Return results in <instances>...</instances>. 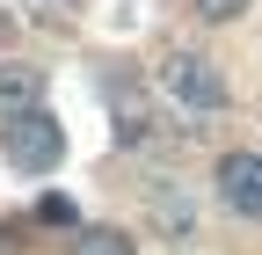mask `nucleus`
I'll list each match as a JSON object with an SVG mask.
<instances>
[{"label":"nucleus","mask_w":262,"mask_h":255,"mask_svg":"<svg viewBox=\"0 0 262 255\" xmlns=\"http://www.w3.org/2000/svg\"><path fill=\"white\" fill-rule=\"evenodd\" d=\"M0 146H8V161H15L22 175H44V168H58V153H66V139H58V124H51L44 110H29V117H15L8 132H0Z\"/></svg>","instance_id":"nucleus-2"},{"label":"nucleus","mask_w":262,"mask_h":255,"mask_svg":"<svg viewBox=\"0 0 262 255\" xmlns=\"http://www.w3.org/2000/svg\"><path fill=\"white\" fill-rule=\"evenodd\" d=\"M73 255H131V241H124L117 226H88V233L73 241Z\"/></svg>","instance_id":"nucleus-5"},{"label":"nucleus","mask_w":262,"mask_h":255,"mask_svg":"<svg viewBox=\"0 0 262 255\" xmlns=\"http://www.w3.org/2000/svg\"><path fill=\"white\" fill-rule=\"evenodd\" d=\"M248 8H255V0H189V15H196V22H241Z\"/></svg>","instance_id":"nucleus-6"},{"label":"nucleus","mask_w":262,"mask_h":255,"mask_svg":"<svg viewBox=\"0 0 262 255\" xmlns=\"http://www.w3.org/2000/svg\"><path fill=\"white\" fill-rule=\"evenodd\" d=\"M219 204L226 211H241V219H262V153H219Z\"/></svg>","instance_id":"nucleus-3"},{"label":"nucleus","mask_w":262,"mask_h":255,"mask_svg":"<svg viewBox=\"0 0 262 255\" xmlns=\"http://www.w3.org/2000/svg\"><path fill=\"white\" fill-rule=\"evenodd\" d=\"M153 80H160V95H168L175 110H189V117H219L226 110V73L211 66L204 51H168L153 66Z\"/></svg>","instance_id":"nucleus-1"},{"label":"nucleus","mask_w":262,"mask_h":255,"mask_svg":"<svg viewBox=\"0 0 262 255\" xmlns=\"http://www.w3.org/2000/svg\"><path fill=\"white\" fill-rule=\"evenodd\" d=\"M44 110V66H29V58H0V117H29Z\"/></svg>","instance_id":"nucleus-4"}]
</instances>
